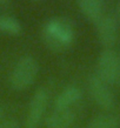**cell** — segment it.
<instances>
[{
	"label": "cell",
	"mask_w": 120,
	"mask_h": 128,
	"mask_svg": "<svg viewBox=\"0 0 120 128\" xmlns=\"http://www.w3.org/2000/svg\"><path fill=\"white\" fill-rule=\"evenodd\" d=\"M44 39L51 50H62L73 42L74 33L66 21L61 19H51L44 27Z\"/></svg>",
	"instance_id": "obj_1"
},
{
	"label": "cell",
	"mask_w": 120,
	"mask_h": 128,
	"mask_svg": "<svg viewBox=\"0 0 120 128\" xmlns=\"http://www.w3.org/2000/svg\"><path fill=\"white\" fill-rule=\"evenodd\" d=\"M39 72L37 60L31 55L20 58L10 75V84L16 90H24L34 82Z\"/></svg>",
	"instance_id": "obj_2"
},
{
	"label": "cell",
	"mask_w": 120,
	"mask_h": 128,
	"mask_svg": "<svg viewBox=\"0 0 120 128\" xmlns=\"http://www.w3.org/2000/svg\"><path fill=\"white\" fill-rule=\"evenodd\" d=\"M97 75L107 85L115 84L119 79V56L113 50H104L97 62Z\"/></svg>",
	"instance_id": "obj_3"
},
{
	"label": "cell",
	"mask_w": 120,
	"mask_h": 128,
	"mask_svg": "<svg viewBox=\"0 0 120 128\" xmlns=\"http://www.w3.org/2000/svg\"><path fill=\"white\" fill-rule=\"evenodd\" d=\"M88 90L92 99L100 108L109 110L114 106V96L108 85L102 81L97 74L88 79Z\"/></svg>",
	"instance_id": "obj_4"
},
{
	"label": "cell",
	"mask_w": 120,
	"mask_h": 128,
	"mask_svg": "<svg viewBox=\"0 0 120 128\" xmlns=\"http://www.w3.org/2000/svg\"><path fill=\"white\" fill-rule=\"evenodd\" d=\"M48 104V94L44 88L38 89L31 99L26 116V128H38Z\"/></svg>",
	"instance_id": "obj_5"
},
{
	"label": "cell",
	"mask_w": 120,
	"mask_h": 128,
	"mask_svg": "<svg viewBox=\"0 0 120 128\" xmlns=\"http://www.w3.org/2000/svg\"><path fill=\"white\" fill-rule=\"evenodd\" d=\"M98 39L105 50H111L118 40V25L111 16H102L97 22Z\"/></svg>",
	"instance_id": "obj_6"
},
{
	"label": "cell",
	"mask_w": 120,
	"mask_h": 128,
	"mask_svg": "<svg viewBox=\"0 0 120 128\" xmlns=\"http://www.w3.org/2000/svg\"><path fill=\"white\" fill-rule=\"evenodd\" d=\"M75 120V114L71 108L55 109L46 119L47 128H71Z\"/></svg>",
	"instance_id": "obj_7"
},
{
	"label": "cell",
	"mask_w": 120,
	"mask_h": 128,
	"mask_svg": "<svg viewBox=\"0 0 120 128\" xmlns=\"http://www.w3.org/2000/svg\"><path fill=\"white\" fill-rule=\"evenodd\" d=\"M81 98V90L77 86H68L64 90L60 92L54 101L55 109H66L80 100Z\"/></svg>",
	"instance_id": "obj_8"
},
{
	"label": "cell",
	"mask_w": 120,
	"mask_h": 128,
	"mask_svg": "<svg viewBox=\"0 0 120 128\" xmlns=\"http://www.w3.org/2000/svg\"><path fill=\"white\" fill-rule=\"evenodd\" d=\"M82 14L97 24L102 16V0H78Z\"/></svg>",
	"instance_id": "obj_9"
},
{
	"label": "cell",
	"mask_w": 120,
	"mask_h": 128,
	"mask_svg": "<svg viewBox=\"0 0 120 128\" xmlns=\"http://www.w3.org/2000/svg\"><path fill=\"white\" fill-rule=\"evenodd\" d=\"M119 119L112 114H101L89 121L87 128H118Z\"/></svg>",
	"instance_id": "obj_10"
},
{
	"label": "cell",
	"mask_w": 120,
	"mask_h": 128,
	"mask_svg": "<svg viewBox=\"0 0 120 128\" xmlns=\"http://www.w3.org/2000/svg\"><path fill=\"white\" fill-rule=\"evenodd\" d=\"M0 32L10 35H17L21 32V25L13 16H0Z\"/></svg>",
	"instance_id": "obj_11"
},
{
	"label": "cell",
	"mask_w": 120,
	"mask_h": 128,
	"mask_svg": "<svg viewBox=\"0 0 120 128\" xmlns=\"http://www.w3.org/2000/svg\"><path fill=\"white\" fill-rule=\"evenodd\" d=\"M0 128H18V122L13 119L0 121Z\"/></svg>",
	"instance_id": "obj_12"
},
{
	"label": "cell",
	"mask_w": 120,
	"mask_h": 128,
	"mask_svg": "<svg viewBox=\"0 0 120 128\" xmlns=\"http://www.w3.org/2000/svg\"><path fill=\"white\" fill-rule=\"evenodd\" d=\"M3 116H4V109H3V107L0 106V120L3 119Z\"/></svg>",
	"instance_id": "obj_13"
},
{
	"label": "cell",
	"mask_w": 120,
	"mask_h": 128,
	"mask_svg": "<svg viewBox=\"0 0 120 128\" xmlns=\"http://www.w3.org/2000/svg\"><path fill=\"white\" fill-rule=\"evenodd\" d=\"M11 0H0V5H5L7 4V2H10Z\"/></svg>",
	"instance_id": "obj_14"
},
{
	"label": "cell",
	"mask_w": 120,
	"mask_h": 128,
	"mask_svg": "<svg viewBox=\"0 0 120 128\" xmlns=\"http://www.w3.org/2000/svg\"><path fill=\"white\" fill-rule=\"evenodd\" d=\"M118 13H119V18H120V1H119V5H118Z\"/></svg>",
	"instance_id": "obj_15"
},
{
	"label": "cell",
	"mask_w": 120,
	"mask_h": 128,
	"mask_svg": "<svg viewBox=\"0 0 120 128\" xmlns=\"http://www.w3.org/2000/svg\"><path fill=\"white\" fill-rule=\"evenodd\" d=\"M119 79H120V58H119Z\"/></svg>",
	"instance_id": "obj_16"
}]
</instances>
